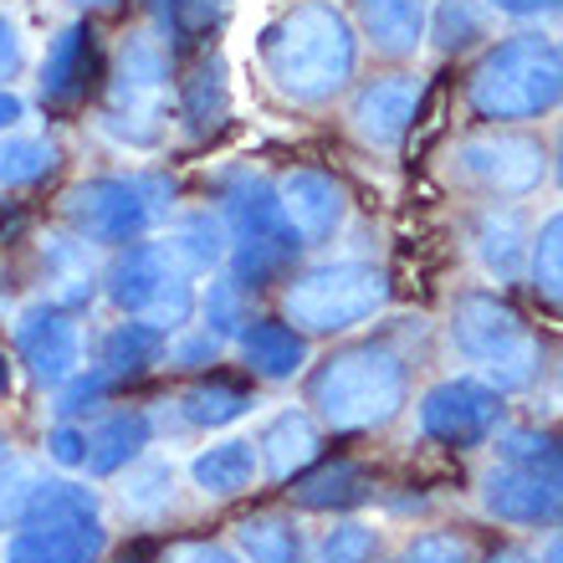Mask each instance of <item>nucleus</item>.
Instances as JSON below:
<instances>
[{
    "label": "nucleus",
    "mask_w": 563,
    "mask_h": 563,
    "mask_svg": "<svg viewBox=\"0 0 563 563\" xmlns=\"http://www.w3.org/2000/svg\"><path fill=\"white\" fill-rule=\"evenodd\" d=\"M262 67L292 103H328L354 82L358 31L333 0H297L262 36Z\"/></svg>",
    "instance_id": "f257e3e1"
},
{
    "label": "nucleus",
    "mask_w": 563,
    "mask_h": 563,
    "mask_svg": "<svg viewBox=\"0 0 563 563\" xmlns=\"http://www.w3.org/2000/svg\"><path fill=\"white\" fill-rule=\"evenodd\" d=\"M466 103L487 123H528L553 113L563 103V46L538 31L497 42L466 77Z\"/></svg>",
    "instance_id": "f03ea898"
},
{
    "label": "nucleus",
    "mask_w": 563,
    "mask_h": 563,
    "mask_svg": "<svg viewBox=\"0 0 563 563\" xmlns=\"http://www.w3.org/2000/svg\"><path fill=\"white\" fill-rule=\"evenodd\" d=\"M410 369L385 343H354L308 374V405L333 430H374L405 410Z\"/></svg>",
    "instance_id": "7ed1b4c3"
},
{
    "label": "nucleus",
    "mask_w": 563,
    "mask_h": 563,
    "mask_svg": "<svg viewBox=\"0 0 563 563\" xmlns=\"http://www.w3.org/2000/svg\"><path fill=\"white\" fill-rule=\"evenodd\" d=\"M108 549L98 492L82 482H42L26 518L5 538V563H98Z\"/></svg>",
    "instance_id": "20e7f679"
},
{
    "label": "nucleus",
    "mask_w": 563,
    "mask_h": 563,
    "mask_svg": "<svg viewBox=\"0 0 563 563\" xmlns=\"http://www.w3.org/2000/svg\"><path fill=\"white\" fill-rule=\"evenodd\" d=\"M62 210H67V225L88 246H129V241H144L154 225L169 221V210H175V179L154 175V169L98 175V179L73 185Z\"/></svg>",
    "instance_id": "39448f33"
},
{
    "label": "nucleus",
    "mask_w": 563,
    "mask_h": 563,
    "mask_svg": "<svg viewBox=\"0 0 563 563\" xmlns=\"http://www.w3.org/2000/svg\"><path fill=\"white\" fill-rule=\"evenodd\" d=\"M451 343L482 369V379L497 395L528 389L543 369V349H538L533 328L497 292H461L451 302Z\"/></svg>",
    "instance_id": "423d86ee"
},
{
    "label": "nucleus",
    "mask_w": 563,
    "mask_h": 563,
    "mask_svg": "<svg viewBox=\"0 0 563 563\" xmlns=\"http://www.w3.org/2000/svg\"><path fill=\"white\" fill-rule=\"evenodd\" d=\"M221 221H225V241H231L225 262H231V282L236 287H272V282H282L297 267L302 241H297V231L282 216L277 185L241 175L225 190Z\"/></svg>",
    "instance_id": "0eeeda50"
},
{
    "label": "nucleus",
    "mask_w": 563,
    "mask_h": 563,
    "mask_svg": "<svg viewBox=\"0 0 563 563\" xmlns=\"http://www.w3.org/2000/svg\"><path fill=\"white\" fill-rule=\"evenodd\" d=\"M389 308V272L374 262H323L297 272L282 292V318L312 339V333H343L354 323H369Z\"/></svg>",
    "instance_id": "6e6552de"
},
{
    "label": "nucleus",
    "mask_w": 563,
    "mask_h": 563,
    "mask_svg": "<svg viewBox=\"0 0 563 563\" xmlns=\"http://www.w3.org/2000/svg\"><path fill=\"white\" fill-rule=\"evenodd\" d=\"M164 98H169V46L159 36H123L119 62L108 73L103 129L129 148H154L164 139Z\"/></svg>",
    "instance_id": "1a4fd4ad"
},
{
    "label": "nucleus",
    "mask_w": 563,
    "mask_h": 563,
    "mask_svg": "<svg viewBox=\"0 0 563 563\" xmlns=\"http://www.w3.org/2000/svg\"><path fill=\"white\" fill-rule=\"evenodd\" d=\"M103 292L123 318L159 328L164 339L190 323L195 312V282L164 256L159 241H129L103 272Z\"/></svg>",
    "instance_id": "9d476101"
},
{
    "label": "nucleus",
    "mask_w": 563,
    "mask_h": 563,
    "mask_svg": "<svg viewBox=\"0 0 563 563\" xmlns=\"http://www.w3.org/2000/svg\"><path fill=\"white\" fill-rule=\"evenodd\" d=\"M451 159H456V175L492 200H522L549 175V154L528 134H476Z\"/></svg>",
    "instance_id": "9b49d317"
},
{
    "label": "nucleus",
    "mask_w": 563,
    "mask_h": 563,
    "mask_svg": "<svg viewBox=\"0 0 563 563\" xmlns=\"http://www.w3.org/2000/svg\"><path fill=\"white\" fill-rule=\"evenodd\" d=\"M497 426H503V395L487 379H441L420 400V430L430 441L456 445V451L492 441Z\"/></svg>",
    "instance_id": "f8f14e48"
},
{
    "label": "nucleus",
    "mask_w": 563,
    "mask_h": 563,
    "mask_svg": "<svg viewBox=\"0 0 563 563\" xmlns=\"http://www.w3.org/2000/svg\"><path fill=\"white\" fill-rule=\"evenodd\" d=\"M103 52H98V31L88 21H73V26H62L52 36L42 57V77H36V88H42V103L52 113H73L82 108L98 92L103 82Z\"/></svg>",
    "instance_id": "ddd939ff"
},
{
    "label": "nucleus",
    "mask_w": 563,
    "mask_h": 563,
    "mask_svg": "<svg viewBox=\"0 0 563 563\" xmlns=\"http://www.w3.org/2000/svg\"><path fill=\"white\" fill-rule=\"evenodd\" d=\"M15 354L36 385L57 389L82 369V333L57 302H36L15 318Z\"/></svg>",
    "instance_id": "4468645a"
},
{
    "label": "nucleus",
    "mask_w": 563,
    "mask_h": 563,
    "mask_svg": "<svg viewBox=\"0 0 563 563\" xmlns=\"http://www.w3.org/2000/svg\"><path fill=\"white\" fill-rule=\"evenodd\" d=\"M420 113V77L416 73H385L364 82L354 98V134L374 148H400L410 123Z\"/></svg>",
    "instance_id": "2eb2a0df"
},
{
    "label": "nucleus",
    "mask_w": 563,
    "mask_h": 563,
    "mask_svg": "<svg viewBox=\"0 0 563 563\" xmlns=\"http://www.w3.org/2000/svg\"><path fill=\"white\" fill-rule=\"evenodd\" d=\"M277 206L302 246H323L349 216V190L323 169H292L277 179Z\"/></svg>",
    "instance_id": "dca6fc26"
},
{
    "label": "nucleus",
    "mask_w": 563,
    "mask_h": 563,
    "mask_svg": "<svg viewBox=\"0 0 563 563\" xmlns=\"http://www.w3.org/2000/svg\"><path fill=\"white\" fill-rule=\"evenodd\" d=\"M482 507L492 518L518 522V528H538V522L563 518V487L538 472H522V466H492L482 476Z\"/></svg>",
    "instance_id": "f3484780"
},
{
    "label": "nucleus",
    "mask_w": 563,
    "mask_h": 563,
    "mask_svg": "<svg viewBox=\"0 0 563 563\" xmlns=\"http://www.w3.org/2000/svg\"><path fill=\"white\" fill-rule=\"evenodd\" d=\"M472 252L497 282H512L528 272L533 231H528V221H522L512 206H492L472 221Z\"/></svg>",
    "instance_id": "a211bd4d"
},
{
    "label": "nucleus",
    "mask_w": 563,
    "mask_h": 563,
    "mask_svg": "<svg viewBox=\"0 0 563 563\" xmlns=\"http://www.w3.org/2000/svg\"><path fill=\"white\" fill-rule=\"evenodd\" d=\"M358 31L369 36L379 57H416L420 36L430 21V0H354Z\"/></svg>",
    "instance_id": "6ab92c4d"
},
{
    "label": "nucleus",
    "mask_w": 563,
    "mask_h": 563,
    "mask_svg": "<svg viewBox=\"0 0 563 563\" xmlns=\"http://www.w3.org/2000/svg\"><path fill=\"white\" fill-rule=\"evenodd\" d=\"M159 246L185 277H206V272H216L225 262V252H231L225 221L210 216V210H185V216H175V221L164 225Z\"/></svg>",
    "instance_id": "aec40b11"
},
{
    "label": "nucleus",
    "mask_w": 563,
    "mask_h": 563,
    "mask_svg": "<svg viewBox=\"0 0 563 563\" xmlns=\"http://www.w3.org/2000/svg\"><path fill=\"white\" fill-rule=\"evenodd\" d=\"M148 445H154V420H148L144 410H113V416H103L88 430V456H82V466H88L92 476H119L144 456Z\"/></svg>",
    "instance_id": "412c9836"
},
{
    "label": "nucleus",
    "mask_w": 563,
    "mask_h": 563,
    "mask_svg": "<svg viewBox=\"0 0 563 563\" xmlns=\"http://www.w3.org/2000/svg\"><path fill=\"white\" fill-rule=\"evenodd\" d=\"M241 358H246V369H252L256 379L282 385V379L302 374V364H308V339H302L292 323L252 318V323L241 328Z\"/></svg>",
    "instance_id": "4be33fe9"
},
{
    "label": "nucleus",
    "mask_w": 563,
    "mask_h": 563,
    "mask_svg": "<svg viewBox=\"0 0 563 563\" xmlns=\"http://www.w3.org/2000/svg\"><path fill=\"white\" fill-rule=\"evenodd\" d=\"M318 451H323V441H318V426H312L308 410H277L262 426V435H256V456L267 461V472L277 482L308 472L312 461H318Z\"/></svg>",
    "instance_id": "5701e85b"
},
{
    "label": "nucleus",
    "mask_w": 563,
    "mask_h": 563,
    "mask_svg": "<svg viewBox=\"0 0 563 563\" xmlns=\"http://www.w3.org/2000/svg\"><path fill=\"white\" fill-rule=\"evenodd\" d=\"M164 333L159 328L139 323V318H129V323H113L98 339V364L92 369H103L113 385H123V379H139V374H148L154 364L164 358Z\"/></svg>",
    "instance_id": "b1692460"
},
{
    "label": "nucleus",
    "mask_w": 563,
    "mask_h": 563,
    "mask_svg": "<svg viewBox=\"0 0 563 563\" xmlns=\"http://www.w3.org/2000/svg\"><path fill=\"white\" fill-rule=\"evenodd\" d=\"M236 549L246 563H312L308 533L292 512H256L236 522Z\"/></svg>",
    "instance_id": "393cba45"
},
{
    "label": "nucleus",
    "mask_w": 563,
    "mask_h": 563,
    "mask_svg": "<svg viewBox=\"0 0 563 563\" xmlns=\"http://www.w3.org/2000/svg\"><path fill=\"white\" fill-rule=\"evenodd\" d=\"M190 476L206 497H241L262 476V456L252 441H221L190 461Z\"/></svg>",
    "instance_id": "a878e982"
},
{
    "label": "nucleus",
    "mask_w": 563,
    "mask_h": 563,
    "mask_svg": "<svg viewBox=\"0 0 563 563\" xmlns=\"http://www.w3.org/2000/svg\"><path fill=\"white\" fill-rule=\"evenodd\" d=\"M231 113V82H225L221 57H200L195 73L179 82V119L190 123V134H216Z\"/></svg>",
    "instance_id": "bb28decb"
},
{
    "label": "nucleus",
    "mask_w": 563,
    "mask_h": 563,
    "mask_svg": "<svg viewBox=\"0 0 563 563\" xmlns=\"http://www.w3.org/2000/svg\"><path fill=\"white\" fill-rule=\"evenodd\" d=\"M292 503L302 512H343L364 503V466L358 461H328L292 487Z\"/></svg>",
    "instance_id": "cd10ccee"
},
{
    "label": "nucleus",
    "mask_w": 563,
    "mask_h": 563,
    "mask_svg": "<svg viewBox=\"0 0 563 563\" xmlns=\"http://www.w3.org/2000/svg\"><path fill=\"white\" fill-rule=\"evenodd\" d=\"M256 405V395L246 385H231V379H206L179 395V416L185 426H200V430H221L231 420H241L246 410Z\"/></svg>",
    "instance_id": "c85d7f7f"
},
{
    "label": "nucleus",
    "mask_w": 563,
    "mask_h": 563,
    "mask_svg": "<svg viewBox=\"0 0 563 563\" xmlns=\"http://www.w3.org/2000/svg\"><path fill=\"white\" fill-rule=\"evenodd\" d=\"M123 512L129 518H159V512H169V503H175V466L159 456H139L134 466H129V476H123Z\"/></svg>",
    "instance_id": "c756f323"
},
{
    "label": "nucleus",
    "mask_w": 563,
    "mask_h": 563,
    "mask_svg": "<svg viewBox=\"0 0 563 563\" xmlns=\"http://www.w3.org/2000/svg\"><path fill=\"white\" fill-rule=\"evenodd\" d=\"M497 456L507 466H522V472H538L563 487V435L559 430H503L497 441Z\"/></svg>",
    "instance_id": "7c9ffc66"
},
{
    "label": "nucleus",
    "mask_w": 563,
    "mask_h": 563,
    "mask_svg": "<svg viewBox=\"0 0 563 563\" xmlns=\"http://www.w3.org/2000/svg\"><path fill=\"white\" fill-rule=\"evenodd\" d=\"M52 169H57V148L46 144V139H31V134L0 139V185H5V190L42 185Z\"/></svg>",
    "instance_id": "2f4dec72"
},
{
    "label": "nucleus",
    "mask_w": 563,
    "mask_h": 563,
    "mask_svg": "<svg viewBox=\"0 0 563 563\" xmlns=\"http://www.w3.org/2000/svg\"><path fill=\"white\" fill-rule=\"evenodd\" d=\"M154 5H159V21L175 52L210 42V31H221L225 21V0H154Z\"/></svg>",
    "instance_id": "473e14b6"
},
{
    "label": "nucleus",
    "mask_w": 563,
    "mask_h": 563,
    "mask_svg": "<svg viewBox=\"0 0 563 563\" xmlns=\"http://www.w3.org/2000/svg\"><path fill=\"white\" fill-rule=\"evenodd\" d=\"M528 277L543 292V302L563 312V210H553L549 221L538 225L533 252H528Z\"/></svg>",
    "instance_id": "72a5a7b5"
},
{
    "label": "nucleus",
    "mask_w": 563,
    "mask_h": 563,
    "mask_svg": "<svg viewBox=\"0 0 563 563\" xmlns=\"http://www.w3.org/2000/svg\"><path fill=\"white\" fill-rule=\"evenodd\" d=\"M52 302L57 308H77V302H88L92 297V272H88V241L77 236L67 246H52Z\"/></svg>",
    "instance_id": "f704fd0d"
},
{
    "label": "nucleus",
    "mask_w": 563,
    "mask_h": 563,
    "mask_svg": "<svg viewBox=\"0 0 563 563\" xmlns=\"http://www.w3.org/2000/svg\"><path fill=\"white\" fill-rule=\"evenodd\" d=\"M482 31H487V15H482L476 0H441L435 15H430V36H435L441 52H466Z\"/></svg>",
    "instance_id": "c9c22d12"
},
{
    "label": "nucleus",
    "mask_w": 563,
    "mask_h": 563,
    "mask_svg": "<svg viewBox=\"0 0 563 563\" xmlns=\"http://www.w3.org/2000/svg\"><path fill=\"white\" fill-rule=\"evenodd\" d=\"M36 487H42V476L31 472L26 461L0 456V533L26 518V507H31V497H36Z\"/></svg>",
    "instance_id": "e433bc0d"
},
{
    "label": "nucleus",
    "mask_w": 563,
    "mask_h": 563,
    "mask_svg": "<svg viewBox=\"0 0 563 563\" xmlns=\"http://www.w3.org/2000/svg\"><path fill=\"white\" fill-rule=\"evenodd\" d=\"M113 389V379H108L103 369H77L67 385H57V410L62 420H77V416H92L98 405H103V395Z\"/></svg>",
    "instance_id": "4c0bfd02"
},
{
    "label": "nucleus",
    "mask_w": 563,
    "mask_h": 563,
    "mask_svg": "<svg viewBox=\"0 0 563 563\" xmlns=\"http://www.w3.org/2000/svg\"><path fill=\"white\" fill-rule=\"evenodd\" d=\"M374 553H379L374 528H364V522H339V528H328L323 549H318V563H374Z\"/></svg>",
    "instance_id": "58836bf2"
},
{
    "label": "nucleus",
    "mask_w": 563,
    "mask_h": 563,
    "mask_svg": "<svg viewBox=\"0 0 563 563\" xmlns=\"http://www.w3.org/2000/svg\"><path fill=\"white\" fill-rule=\"evenodd\" d=\"M241 292L246 287H236V282H210V292L200 297V308H206V328L216 333V339H225V333H241L246 328V312H241Z\"/></svg>",
    "instance_id": "ea45409f"
},
{
    "label": "nucleus",
    "mask_w": 563,
    "mask_h": 563,
    "mask_svg": "<svg viewBox=\"0 0 563 563\" xmlns=\"http://www.w3.org/2000/svg\"><path fill=\"white\" fill-rule=\"evenodd\" d=\"M395 563H472V549L456 533H420Z\"/></svg>",
    "instance_id": "a19ab883"
},
{
    "label": "nucleus",
    "mask_w": 563,
    "mask_h": 563,
    "mask_svg": "<svg viewBox=\"0 0 563 563\" xmlns=\"http://www.w3.org/2000/svg\"><path fill=\"white\" fill-rule=\"evenodd\" d=\"M221 343L225 339H216L210 328H200V333H185V339H179L175 349H164V354H169V364H175V369H206V364H216V358H221Z\"/></svg>",
    "instance_id": "79ce46f5"
},
{
    "label": "nucleus",
    "mask_w": 563,
    "mask_h": 563,
    "mask_svg": "<svg viewBox=\"0 0 563 563\" xmlns=\"http://www.w3.org/2000/svg\"><path fill=\"white\" fill-rule=\"evenodd\" d=\"M46 456L57 461V466H82V456H88V430L82 426H73V420H62L52 435H46Z\"/></svg>",
    "instance_id": "37998d69"
},
{
    "label": "nucleus",
    "mask_w": 563,
    "mask_h": 563,
    "mask_svg": "<svg viewBox=\"0 0 563 563\" xmlns=\"http://www.w3.org/2000/svg\"><path fill=\"white\" fill-rule=\"evenodd\" d=\"M159 563H246L241 553L221 549V543H200V538H185V543H169L159 553Z\"/></svg>",
    "instance_id": "c03bdc74"
},
{
    "label": "nucleus",
    "mask_w": 563,
    "mask_h": 563,
    "mask_svg": "<svg viewBox=\"0 0 563 563\" xmlns=\"http://www.w3.org/2000/svg\"><path fill=\"white\" fill-rule=\"evenodd\" d=\"M21 62H26V46H21V31H15L11 15H0V88L21 73Z\"/></svg>",
    "instance_id": "a18cd8bd"
},
{
    "label": "nucleus",
    "mask_w": 563,
    "mask_h": 563,
    "mask_svg": "<svg viewBox=\"0 0 563 563\" xmlns=\"http://www.w3.org/2000/svg\"><path fill=\"white\" fill-rule=\"evenodd\" d=\"M492 11H503V15H518V21H528V15H549L559 11L563 0H487Z\"/></svg>",
    "instance_id": "49530a36"
},
{
    "label": "nucleus",
    "mask_w": 563,
    "mask_h": 563,
    "mask_svg": "<svg viewBox=\"0 0 563 563\" xmlns=\"http://www.w3.org/2000/svg\"><path fill=\"white\" fill-rule=\"evenodd\" d=\"M21 113H26V108H21V98L0 88V134H11L15 123H21Z\"/></svg>",
    "instance_id": "de8ad7c7"
},
{
    "label": "nucleus",
    "mask_w": 563,
    "mask_h": 563,
    "mask_svg": "<svg viewBox=\"0 0 563 563\" xmlns=\"http://www.w3.org/2000/svg\"><path fill=\"white\" fill-rule=\"evenodd\" d=\"M487 563H538V553H528V549H497Z\"/></svg>",
    "instance_id": "09e8293b"
},
{
    "label": "nucleus",
    "mask_w": 563,
    "mask_h": 563,
    "mask_svg": "<svg viewBox=\"0 0 563 563\" xmlns=\"http://www.w3.org/2000/svg\"><path fill=\"white\" fill-rule=\"evenodd\" d=\"M538 563H563V533L543 543V553H538Z\"/></svg>",
    "instance_id": "8fccbe9b"
},
{
    "label": "nucleus",
    "mask_w": 563,
    "mask_h": 563,
    "mask_svg": "<svg viewBox=\"0 0 563 563\" xmlns=\"http://www.w3.org/2000/svg\"><path fill=\"white\" fill-rule=\"evenodd\" d=\"M67 5H77V11H108V5H119V0H67Z\"/></svg>",
    "instance_id": "3c124183"
},
{
    "label": "nucleus",
    "mask_w": 563,
    "mask_h": 563,
    "mask_svg": "<svg viewBox=\"0 0 563 563\" xmlns=\"http://www.w3.org/2000/svg\"><path fill=\"white\" fill-rule=\"evenodd\" d=\"M119 563H144V553H123V559Z\"/></svg>",
    "instance_id": "603ef678"
},
{
    "label": "nucleus",
    "mask_w": 563,
    "mask_h": 563,
    "mask_svg": "<svg viewBox=\"0 0 563 563\" xmlns=\"http://www.w3.org/2000/svg\"><path fill=\"white\" fill-rule=\"evenodd\" d=\"M0 456H5V435H0Z\"/></svg>",
    "instance_id": "864d4df0"
},
{
    "label": "nucleus",
    "mask_w": 563,
    "mask_h": 563,
    "mask_svg": "<svg viewBox=\"0 0 563 563\" xmlns=\"http://www.w3.org/2000/svg\"><path fill=\"white\" fill-rule=\"evenodd\" d=\"M559 179H563V164H559Z\"/></svg>",
    "instance_id": "5fc2aeb1"
}]
</instances>
